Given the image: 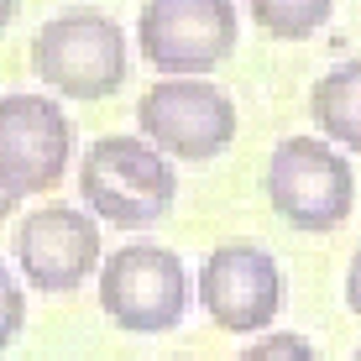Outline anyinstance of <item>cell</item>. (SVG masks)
<instances>
[{
	"label": "cell",
	"mask_w": 361,
	"mask_h": 361,
	"mask_svg": "<svg viewBox=\"0 0 361 361\" xmlns=\"http://www.w3.org/2000/svg\"><path fill=\"white\" fill-rule=\"evenodd\" d=\"M199 304L226 335H262L283 309V272L267 246L220 241L199 267Z\"/></svg>",
	"instance_id": "8"
},
{
	"label": "cell",
	"mask_w": 361,
	"mask_h": 361,
	"mask_svg": "<svg viewBox=\"0 0 361 361\" xmlns=\"http://www.w3.org/2000/svg\"><path fill=\"white\" fill-rule=\"evenodd\" d=\"M16 267L37 293H73L99 272V226L79 204H42L16 226Z\"/></svg>",
	"instance_id": "9"
},
{
	"label": "cell",
	"mask_w": 361,
	"mask_h": 361,
	"mask_svg": "<svg viewBox=\"0 0 361 361\" xmlns=\"http://www.w3.org/2000/svg\"><path fill=\"white\" fill-rule=\"evenodd\" d=\"M262 189H267V204L293 231L325 235V231H341L351 220L356 173L345 163V152L330 147L325 136H283L267 157Z\"/></svg>",
	"instance_id": "3"
},
{
	"label": "cell",
	"mask_w": 361,
	"mask_h": 361,
	"mask_svg": "<svg viewBox=\"0 0 361 361\" xmlns=\"http://www.w3.org/2000/svg\"><path fill=\"white\" fill-rule=\"evenodd\" d=\"M241 16L231 0H147L136 16V53L168 79H204L235 53Z\"/></svg>",
	"instance_id": "6"
},
{
	"label": "cell",
	"mask_w": 361,
	"mask_h": 361,
	"mask_svg": "<svg viewBox=\"0 0 361 361\" xmlns=\"http://www.w3.org/2000/svg\"><path fill=\"white\" fill-rule=\"evenodd\" d=\"M21 16V0H0V37H6V27Z\"/></svg>",
	"instance_id": "15"
},
{
	"label": "cell",
	"mask_w": 361,
	"mask_h": 361,
	"mask_svg": "<svg viewBox=\"0 0 361 361\" xmlns=\"http://www.w3.org/2000/svg\"><path fill=\"white\" fill-rule=\"evenodd\" d=\"M351 361H361V351H356V356H351Z\"/></svg>",
	"instance_id": "17"
},
{
	"label": "cell",
	"mask_w": 361,
	"mask_h": 361,
	"mask_svg": "<svg viewBox=\"0 0 361 361\" xmlns=\"http://www.w3.org/2000/svg\"><path fill=\"white\" fill-rule=\"evenodd\" d=\"M235 105L209 79H157L136 94V131L168 163H209L235 142Z\"/></svg>",
	"instance_id": "5"
},
{
	"label": "cell",
	"mask_w": 361,
	"mask_h": 361,
	"mask_svg": "<svg viewBox=\"0 0 361 361\" xmlns=\"http://www.w3.org/2000/svg\"><path fill=\"white\" fill-rule=\"evenodd\" d=\"M345 304H351V314L361 319V246H356L351 267H345Z\"/></svg>",
	"instance_id": "14"
},
{
	"label": "cell",
	"mask_w": 361,
	"mask_h": 361,
	"mask_svg": "<svg viewBox=\"0 0 361 361\" xmlns=\"http://www.w3.org/2000/svg\"><path fill=\"white\" fill-rule=\"evenodd\" d=\"M99 309L126 335H168L189 314V272L178 252L131 241L99 262Z\"/></svg>",
	"instance_id": "4"
},
{
	"label": "cell",
	"mask_w": 361,
	"mask_h": 361,
	"mask_svg": "<svg viewBox=\"0 0 361 361\" xmlns=\"http://www.w3.org/2000/svg\"><path fill=\"white\" fill-rule=\"evenodd\" d=\"M79 199L105 226L147 231L168 220L173 199H178V173L142 136H99L79 157Z\"/></svg>",
	"instance_id": "1"
},
{
	"label": "cell",
	"mask_w": 361,
	"mask_h": 361,
	"mask_svg": "<svg viewBox=\"0 0 361 361\" xmlns=\"http://www.w3.org/2000/svg\"><path fill=\"white\" fill-rule=\"evenodd\" d=\"M27 325V293H21V278L11 272V262H0V351L21 335Z\"/></svg>",
	"instance_id": "13"
},
{
	"label": "cell",
	"mask_w": 361,
	"mask_h": 361,
	"mask_svg": "<svg viewBox=\"0 0 361 361\" xmlns=\"http://www.w3.org/2000/svg\"><path fill=\"white\" fill-rule=\"evenodd\" d=\"M16 204H21L16 194H11V189H0V226H6V220H11V209H16Z\"/></svg>",
	"instance_id": "16"
},
{
	"label": "cell",
	"mask_w": 361,
	"mask_h": 361,
	"mask_svg": "<svg viewBox=\"0 0 361 361\" xmlns=\"http://www.w3.org/2000/svg\"><path fill=\"white\" fill-rule=\"evenodd\" d=\"M246 11H252V21L267 37H278V42H304V37H314L330 21L335 0H246Z\"/></svg>",
	"instance_id": "11"
},
{
	"label": "cell",
	"mask_w": 361,
	"mask_h": 361,
	"mask_svg": "<svg viewBox=\"0 0 361 361\" xmlns=\"http://www.w3.org/2000/svg\"><path fill=\"white\" fill-rule=\"evenodd\" d=\"M73 157V126L58 94H0V189L16 199L58 189Z\"/></svg>",
	"instance_id": "7"
},
{
	"label": "cell",
	"mask_w": 361,
	"mask_h": 361,
	"mask_svg": "<svg viewBox=\"0 0 361 361\" xmlns=\"http://www.w3.org/2000/svg\"><path fill=\"white\" fill-rule=\"evenodd\" d=\"M309 116L330 136V147L361 152V58H345L330 73H319L309 90Z\"/></svg>",
	"instance_id": "10"
},
{
	"label": "cell",
	"mask_w": 361,
	"mask_h": 361,
	"mask_svg": "<svg viewBox=\"0 0 361 361\" xmlns=\"http://www.w3.org/2000/svg\"><path fill=\"white\" fill-rule=\"evenodd\" d=\"M235 361H319V351L293 330H278V335H257V345H246Z\"/></svg>",
	"instance_id": "12"
},
{
	"label": "cell",
	"mask_w": 361,
	"mask_h": 361,
	"mask_svg": "<svg viewBox=\"0 0 361 361\" xmlns=\"http://www.w3.org/2000/svg\"><path fill=\"white\" fill-rule=\"evenodd\" d=\"M32 68L53 94L68 99H110L126 84L131 53H126V32L116 16L90 6L58 11L53 21H42L32 37Z\"/></svg>",
	"instance_id": "2"
}]
</instances>
